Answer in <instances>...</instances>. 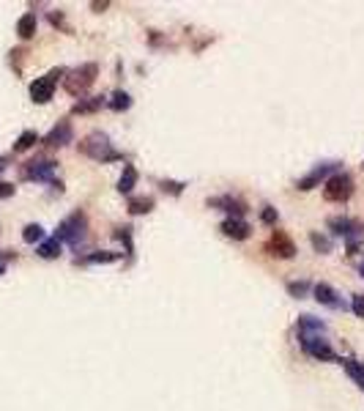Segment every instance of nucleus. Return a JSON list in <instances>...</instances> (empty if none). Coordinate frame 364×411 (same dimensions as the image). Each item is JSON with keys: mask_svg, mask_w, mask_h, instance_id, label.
Segmentation results:
<instances>
[{"mask_svg": "<svg viewBox=\"0 0 364 411\" xmlns=\"http://www.w3.org/2000/svg\"><path fill=\"white\" fill-rule=\"evenodd\" d=\"M77 148H80V154L88 159H94V162H115V159H124V154H118L115 148H112V143H110V137L104 134V132H91V134H85L80 143H77Z\"/></svg>", "mask_w": 364, "mask_h": 411, "instance_id": "obj_1", "label": "nucleus"}, {"mask_svg": "<svg viewBox=\"0 0 364 411\" xmlns=\"http://www.w3.org/2000/svg\"><path fill=\"white\" fill-rule=\"evenodd\" d=\"M96 77H99V64H82L77 66V69H71L66 71V77H64V88H66L68 96H82L88 94V88L96 83Z\"/></svg>", "mask_w": 364, "mask_h": 411, "instance_id": "obj_2", "label": "nucleus"}, {"mask_svg": "<svg viewBox=\"0 0 364 411\" xmlns=\"http://www.w3.org/2000/svg\"><path fill=\"white\" fill-rule=\"evenodd\" d=\"M329 228L334 236H342L348 242V255H356L359 242L364 239V222L351 220V217H331Z\"/></svg>", "mask_w": 364, "mask_h": 411, "instance_id": "obj_3", "label": "nucleus"}, {"mask_svg": "<svg viewBox=\"0 0 364 411\" xmlns=\"http://www.w3.org/2000/svg\"><path fill=\"white\" fill-rule=\"evenodd\" d=\"M85 230H88V220H85V214L82 211H74L71 217L58 225V233H55V239L64 244H71V247H77L82 239H85Z\"/></svg>", "mask_w": 364, "mask_h": 411, "instance_id": "obj_4", "label": "nucleus"}, {"mask_svg": "<svg viewBox=\"0 0 364 411\" xmlns=\"http://www.w3.org/2000/svg\"><path fill=\"white\" fill-rule=\"evenodd\" d=\"M64 74H66V69L58 66V69H52L50 74L36 77L34 83H31V99H34L36 104H47V102L52 99V94H55V83H58Z\"/></svg>", "mask_w": 364, "mask_h": 411, "instance_id": "obj_5", "label": "nucleus"}, {"mask_svg": "<svg viewBox=\"0 0 364 411\" xmlns=\"http://www.w3.org/2000/svg\"><path fill=\"white\" fill-rule=\"evenodd\" d=\"M351 195H354V179L348 173H334L323 184V197L329 203H345L351 200Z\"/></svg>", "mask_w": 364, "mask_h": 411, "instance_id": "obj_6", "label": "nucleus"}, {"mask_svg": "<svg viewBox=\"0 0 364 411\" xmlns=\"http://www.w3.org/2000/svg\"><path fill=\"white\" fill-rule=\"evenodd\" d=\"M55 170H58V162H52V159H31L22 167V179H28V181H52Z\"/></svg>", "mask_w": 364, "mask_h": 411, "instance_id": "obj_7", "label": "nucleus"}, {"mask_svg": "<svg viewBox=\"0 0 364 411\" xmlns=\"http://www.w3.org/2000/svg\"><path fill=\"white\" fill-rule=\"evenodd\" d=\"M265 250L274 255V258H282V260H291L296 255V244L293 239L285 233V230H274L271 239L265 242Z\"/></svg>", "mask_w": 364, "mask_h": 411, "instance_id": "obj_8", "label": "nucleus"}, {"mask_svg": "<svg viewBox=\"0 0 364 411\" xmlns=\"http://www.w3.org/2000/svg\"><path fill=\"white\" fill-rule=\"evenodd\" d=\"M74 140V129H71V121H58L55 127L50 129L47 134H44V146H50V148H64Z\"/></svg>", "mask_w": 364, "mask_h": 411, "instance_id": "obj_9", "label": "nucleus"}, {"mask_svg": "<svg viewBox=\"0 0 364 411\" xmlns=\"http://www.w3.org/2000/svg\"><path fill=\"white\" fill-rule=\"evenodd\" d=\"M205 203H208V209H222V211H228V214H231V217H235V220H241V217L247 214V203H244L241 197H233V195L208 197Z\"/></svg>", "mask_w": 364, "mask_h": 411, "instance_id": "obj_10", "label": "nucleus"}, {"mask_svg": "<svg viewBox=\"0 0 364 411\" xmlns=\"http://www.w3.org/2000/svg\"><path fill=\"white\" fill-rule=\"evenodd\" d=\"M329 176H334V162H326V165H318L310 176H304V179H298L296 181V190L301 192H310L315 190L318 184H326L329 181Z\"/></svg>", "mask_w": 364, "mask_h": 411, "instance_id": "obj_11", "label": "nucleus"}, {"mask_svg": "<svg viewBox=\"0 0 364 411\" xmlns=\"http://www.w3.org/2000/svg\"><path fill=\"white\" fill-rule=\"evenodd\" d=\"M301 348H304V354H307V356H312V359H318V362H340V356L334 354V348H331L323 337L304 340Z\"/></svg>", "mask_w": 364, "mask_h": 411, "instance_id": "obj_12", "label": "nucleus"}, {"mask_svg": "<svg viewBox=\"0 0 364 411\" xmlns=\"http://www.w3.org/2000/svg\"><path fill=\"white\" fill-rule=\"evenodd\" d=\"M298 329V340H315V337H323L326 335V323L321 318H312V316H301L296 323Z\"/></svg>", "mask_w": 364, "mask_h": 411, "instance_id": "obj_13", "label": "nucleus"}, {"mask_svg": "<svg viewBox=\"0 0 364 411\" xmlns=\"http://www.w3.org/2000/svg\"><path fill=\"white\" fill-rule=\"evenodd\" d=\"M312 293H315V299L323 305V307H331V310H345V302L340 299V293L326 283H318L312 285Z\"/></svg>", "mask_w": 364, "mask_h": 411, "instance_id": "obj_14", "label": "nucleus"}, {"mask_svg": "<svg viewBox=\"0 0 364 411\" xmlns=\"http://www.w3.org/2000/svg\"><path fill=\"white\" fill-rule=\"evenodd\" d=\"M219 230L233 239V242H244V239H249V233H252V228L247 225L244 220H235V217H228V220L219 225Z\"/></svg>", "mask_w": 364, "mask_h": 411, "instance_id": "obj_15", "label": "nucleus"}, {"mask_svg": "<svg viewBox=\"0 0 364 411\" xmlns=\"http://www.w3.org/2000/svg\"><path fill=\"white\" fill-rule=\"evenodd\" d=\"M101 104H107L104 102V96H88V99H80L77 104H74V116H88V113H96V110H101Z\"/></svg>", "mask_w": 364, "mask_h": 411, "instance_id": "obj_16", "label": "nucleus"}, {"mask_svg": "<svg viewBox=\"0 0 364 411\" xmlns=\"http://www.w3.org/2000/svg\"><path fill=\"white\" fill-rule=\"evenodd\" d=\"M340 365L348 370V376L354 379V384L364 392V362H356V359L348 356V359H340Z\"/></svg>", "mask_w": 364, "mask_h": 411, "instance_id": "obj_17", "label": "nucleus"}, {"mask_svg": "<svg viewBox=\"0 0 364 411\" xmlns=\"http://www.w3.org/2000/svg\"><path fill=\"white\" fill-rule=\"evenodd\" d=\"M17 36L20 39H34L36 36V14H22L20 20H17Z\"/></svg>", "mask_w": 364, "mask_h": 411, "instance_id": "obj_18", "label": "nucleus"}, {"mask_svg": "<svg viewBox=\"0 0 364 411\" xmlns=\"http://www.w3.org/2000/svg\"><path fill=\"white\" fill-rule=\"evenodd\" d=\"M38 258H44V260H55V258H61V242L52 236V239H44L41 244H38Z\"/></svg>", "mask_w": 364, "mask_h": 411, "instance_id": "obj_19", "label": "nucleus"}, {"mask_svg": "<svg viewBox=\"0 0 364 411\" xmlns=\"http://www.w3.org/2000/svg\"><path fill=\"white\" fill-rule=\"evenodd\" d=\"M134 187H137V170H134L132 165H126L124 173H121V179H118V192L121 195H129Z\"/></svg>", "mask_w": 364, "mask_h": 411, "instance_id": "obj_20", "label": "nucleus"}, {"mask_svg": "<svg viewBox=\"0 0 364 411\" xmlns=\"http://www.w3.org/2000/svg\"><path fill=\"white\" fill-rule=\"evenodd\" d=\"M36 143H38V134H36L34 129H25L17 140H14V151L17 154H22V151H28V148H34Z\"/></svg>", "mask_w": 364, "mask_h": 411, "instance_id": "obj_21", "label": "nucleus"}, {"mask_svg": "<svg viewBox=\"0 0 364 411\" xmlns=\"http://www.w3.org/2000/svg\"><path fill=\"white\" fill-rule=\"evenodd\" d=\"M110 110H115V113H124V110H129L132 107V96L126 94V91H115V94L110 96Z\"/></svg>", "mask_w": 364, "mask_h": 411, "instance_id": "obj_22", "label": "nucleus"}, {"mask_svg": "<svg viewBox=\"0 0 364 411\" xmlns=\"http://www.w3.org/2000/svg\"><path fill=\"white\" fill-rule=\"evenodd\" d=\"M154 209V197H129V214L140 217Z\"/></svg>", "mask_w": 364, "mask_h": 411, "instance_id": "obj_23", "label": "nucleus"}, {"mask_svg": "<svg viewBox=\"0 0 364 411\" xmlns=\"http://www.w3.org/2000/svg\"><path fill=\"white\" fill-rule=\"evenodd\" d=\"M22 239H25L28 244H41V242H44V228H41L38 222L25 225V230H22Z\"/></svg>", "mask_w": 364, "mask_h": 411, "instance_id": "obj_24", "label": "nucleus"}, {"mask_svg": "<svg viewBox=\"0 0 364 411\" xmlns=\"http://www.w3.org/2000/svg\"><path fill=\"white\" fill-rule=\"evenodd\" d=\"M310 244H312V250H315V253H321V255L331 253V247H334V244H331V239L321 236L318 230H312V233H310Z\"/></svg>", "mask_w": 364, "mask_h": 411, "instance_id": "obj_25", "label": "nucleus"}, {"mask_svg": "<svg viewBox=\"0 0 364 411\" xmlns=\"http://www.w3.org/2000/svg\"><path fill=\"white\" fill-rule=\"evenodd\" d=\"M121 255L124 253H91L88 258H82L85 263H115V260H121Z\"/></svg>", "mask_w": 364, "mask_h": 411, "instance_id": "obj_26", "label": "nucleus"}, {"mask_svg": "<svg viewBox=\"0 0 364 411\" xmlns=\"http://www.w3.org/2000/svg\"><path fill=\"white\" fill-rule=\"evenodd\" d=\"M310 288H312V285L307 283V280H293V283H288V293H291L293 299H304V296L310 293Z\"/></svg>", "mask_w": 364, "mask_h": 411, "instance_id": "obj_27", "label": "nucleus"}, {"mask_svg": "<svg viewBox=\"0 0 364 411\" xmlns=\"http://www.w3.org/2000/svg\"><path fill=\"white\" fill-rule=\"evenodd\" d=\"M115 239L126 244V253H132V228H115Z\"/></svg>", "mask_w": 364, "mask_h": 411, "instance_id": "obj_28", "label": "nucleus"}, {"mask_svg": "<svg viewBox=\"0 0 364 411\" xmlns=\"http://www.w3.org/2000/svg\"><path fill=\"white\" fill-rule=\"evenodd\" d=\"M351 310H354V316L356 318H364V293H354V299H351Z\"/></svg>", "mask_w": 364, "mask_h": 411, "instance_id": "obj_29", "label": "nucleus"}, {"mask_svg": "<svg viewBox=\"0 0 364 411\" xmlns=\"http://www.w3.org/2000/svg\"><path fill=\"white\" fill-rule=\"evenodd\" d=\"M261 220H263L265 225H277V209L263 206V211H261Z\"/></svg>", "mask_w": 364, "mask_h": 411, "instance_id": "obj_30", "label": "nucleus"}, {"mask_svg": "<svg viewBox=\"0 0 364 411\" xmlns=\"http://www.w3.org/2000/svg\"><path fill=\"white\" fill-rule=\"evenodd\" d=\"M17 192L14 184H8V181H0V200H6V197H11Z\"/></svg>", "mask_w": 364, "mask_h": 411, "instance_id": "obj_31", "label": "nucleus"}, {"mask_svg": "<svg viewBox=\"0 0 364 411\" xmlns=\"http://www.w3.org/2000/svg\"><path fill=\"white\" fill-rule=\"evenodd\" d=\"M162 190L173 192V195H181V192H184V184H178V181H162Z\"/></svg>", "mask_w": 364, "mask_h": 411, "instance_id": "obj_32", "label": "nucleus"}, {"mask_svg": "<svg viewBox=\"0 0 364 411\" xmlns=\"http://www.w3.org/2000/svg\"><path fill=\"white\" fill-rule=\"evenodd\" d=\"M107 6H110V3H107V0H104V3H91V8H94V11H104V8H107Z\"/></svg>", "mask_w": 364, "mask_h": 411, "instance_id": "obj_33", "label": "nucleus"}, {"mask_svg": "<svg viewBox=\"0 0 364 411\" xmlns=\"http://www.w3.org/2000/svg\"><path fill=\"white\" fill-rule=\"evenodd\" d=\"M6 258H8V255H0V274L6 272Z\"/></svg>", "mask_w": 364, "mask_h": 411, "instance_id": "obj_34", "label": "nucleus"}, {"mask_svg": "<svg viewBox=\"0 0 364 411\" xmlns=\"http://www.w3.org/2000/svg\"><path fill=\"white\" fill-rule=\"evenodd\" d=\"M6 167H8V159H6V157H0V173H3Z\"/></svg>", "mask_w": 364, "mask_h": 411, "instance_id": "obj_35", "label": "nucleus"}, {"mask_svg": "<svg viewBox=\"0 0 364 411\" xmlns=\"http://www.w3.org/2000/svg\"><path fill=\"white\" fill-rule=\"evenodd\" d=\"M359 274H362V277H364V263H362V269H359Z\"/></svg>", "mask_w": 364, "mask_h": 411, "instance_id": "obj_36", "label": "nucleus"}, {"mask_svg": "<svg viewBox=\"0 0 364 411\" xmlns=\"http://www.w3.org/2000/svg\"><path fill=\"white\" fill-rule=\"evenodd\" d=\"M362 167H364V165H362Z\"/></svg>", "mask_w": 364, "mask_h": 411, "instance_id": "obj_37", "label": "nucleus"}]
</instances>
